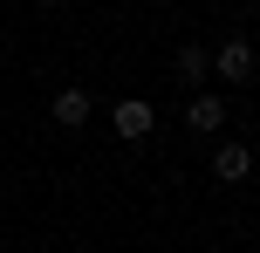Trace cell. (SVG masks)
Returning a JSON list of instances; mask_svg holds the SVG:
<instances>
[{
	"instance_id": "1",
	"label": "cell",
	"mask_w": 260,
	"mask_h": 253,
	"mask_svg": "<svg viewBox=\"0 0 260 253\" xmlns=\"http://www.w3.org/2000/svg\"><path fill=\"white\" fill-rule=\"evenodd\" d=\"M110 123H117V137H123V144H137V137H144V130L157 123V110L130 96V103H117V117H110Z\"/></svg>"
},
{
	"instance_id": "2",
	"label": "cell",
	"mask_w": 260,
	"mask_h": 253,
	"mask_svg": "<svg viewBox=\"0 0 260 253\" xmlns=\"http://www.w3.org/2000/svg\"><path fill=\"white\" fill-rule=\"evenodd\" d=\"M185 123H192V130H206V137H219V130H226V103H219V96H192Z\"/></svg>"
},
{
	"instance_id": "3",
	"label": "cell",
	"mask_w": 260,
	"mask_h": 253,
	"mask_svg": "<svg viewBox=\"0 0 260 253\" xmlns=\"http://www.w3.org/2000/svg\"><path fill=\"white\" fill-rule=\"evenodd\" d=\"M247 171H253V151L247 144H219V151H212V178L233 185V178H247Z\"/></svg>"
},
{
	"instance_id": "4",
	"label": "cell",
	"mask_w": 260,
	"mask_h": 253,
	"mask_svg": "<svg viewBox=\"0 0 260 253\" xmlns=\"http://www.w3.org/2000/svg\"><path fill=\"white\" fill-rule=\"evenodd\" d=\"M219 76L226 82H253V41H226L219 48Z\"/></svg>"
},
{
	"instance_id": "5",
	"label": "cell",
	"mask_w": 260,
	"mask_h": 253,
	"mask_svg": "<svg viewBox=\"0 0 260 253\" xmlns=\"http://www.w3.org/2000/svg\"><path fill=\"white\" fill-rule=\"evenodd\" d=\"M55 123H62V130H82V123H89V96L62 89V96H55Z\"/></svg>"
},
{
	"instance_id": "6",
	"label": "cell",
	"mask_w": 260,
	"mask_h": 253,
	"mask_svg": "<svg viewBox=\"0 0 260 253\" xmlns=\"http://www.w3.org/2000/svg\"><path fill=\"white\" fill-rule=\"evenodd\" d=\"M206 68H212L206 48H178V82H206Z\"/></svg>"
},
{
	"instance_id": "7",
	"label": "cell",
	"mask_w": 260,
	"mask_h": 253,
	"mask_svg": "<svg viewBox=\"0 0 260 253\" xmlns=\"http://www.w3.org/2000/svg\"><path fill=\"white\" fill-rule=\"evenodd\" d=\"M35 7H62V0H35Z\"/></svg>"
}]
</instances>
